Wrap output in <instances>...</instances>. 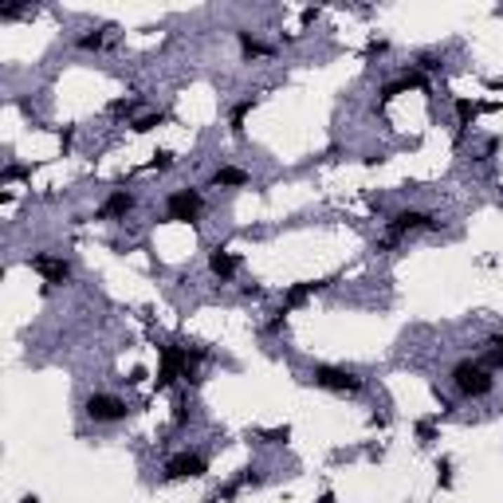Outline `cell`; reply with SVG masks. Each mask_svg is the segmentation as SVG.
Masks as SVG:
<instances>
[{"instance_id":"cell-2","label":"cell","mask_w":503,"mask_h":503,"mask_svg":"<svg viewBox=\"0 0 503 503\" xmlns=\"http://www.w3.org/2000/svg\"><path fill=\"white\" fill-rule=\"evenodd\" d=\"M205 358V350H181V346H161V370H158V389H169L177 377H193V365Z\"/></svg>"},{"instance_id":"cell-6","label":"cell","mask_w":503,"mask_h":503,"mask_svg":"<svg viewBox=\"0 0 503 503\" xmlns=\"http://www.w3.org/2000/svg\"><path fill=\"white\" fill-rule=\"evenodd\" d=\"M208 476V460L201 452H173L166 460V480L177 483V480H201Z\"/></svg>"},{"instance_id":"cell-11","label":"cell","mask_w":503,"mask_h":503,"mask_svg":"<svg viewBox=\"0 0 503 503\" xmlns=\"http://www.w3.org/2000/svg\"><path fill=\"white\" fill-rule=\"evenodd\" d=\"M236 267H240V264H236V256H232V252H224V248H213V252H208V271H213L220 283H232Z\"/></svg>"},{"instance_id":"cell-19","label":"cell","mask_w":503,"mask_h":503,"mask_svg":"<svg viewBox=\"0 0 503 503\" xmlns=\"http://www.w3.org/2000/svg\"><path fill=\"white\" fill-rule=\"evenodd\" d=\"M166 119H169V114H161V110H158V114H146V119L130 122V130H134V134H149V130H158Z\"/></svg>"},{"instance_id":"cell-16","label":"cell","mask_w":503,"mask_h":503,"mask_svg":"<svg viewBox=\"0 0 503 503\" xmlns=\"http://www.w3.org/2000/svg\"><path fill=\"white\" fill-rule=\"evenodd\" d=\"M134 110H138V95H122V99L110 102V114H114V119H130Z\"/></svg>"},{"instance_id":"cell-25","label":"cell","mask_w":503,"mask_h":503,"mask_svg":"<svg viewBox=\"0 0 503 503\" xmlns=\"http://www.w3.org/2000/svg\"><path fill=\"white\" fill-rule=\"evenodd\" d=\"M169 166H173V154H169V149L154 154V161H149V169H169Z\"/></svg>"},{"instance_id":"cell-14","label":"cell","mask_w":503,"mask_h":503,"mask_svg":"<svg viewBox=\"0 0 503 503\" xmlns=\"http://www.w3.org/2000/svg\"><path fill=\"white\" fill-rule=\"evenodd\" d=\"M236 43H240V55H244V60H260V55H271V48H267L264 40H256L252 32H236Z\"/></svg>"},{"instance_id":"cell-27","label":"cell","mask_w":503,"mask_h":503,"mask_svg":"<svg viewBox=\"0 0 503 503\" xmlns=\"http://www.w3.org/2000/svg\"><path fill=\"white\" fill-rule=\"evenodd\" d=\"M417 67H421V71H441V60H436V55H421Z\"/></svg>"},{"instance_id":"cell-9","label":"cell","mask_w":503,"mask_h":503,"mask_svg":"<svg viewBox=\"0 0 503 503\" xmlns=\"http://www.w3.org/2000/svg\"><path fill=\"white\" fill-rule=\"evenodd\" d=\"M138 205V197L130 193V189H114L107 201L99 205V213H95V220H114V217H126L130 208Z\"/></svg>"},{"instance_id":"cell-23","label":"cell","mask_w":503,"mask_h":503,"mask_svg":"<svg viewBox=\"0 0 503 503\" xmlns=\"http://www.w3.org/2000/svg\"><path fill=\"white\" fill-rule=\"evenodd\" d=\"M287 436H291V429L283 424V429H267V433H264V441H267V444H283Z\"/></svg>"},{"instance_id":"cell-5","label":"cell","mask_w":503,"mask_h":503,"mask_svg":"<svg viewBox=\"0 0 503 503\" xmlns=\"http://www.w3.org/2000/svg\"><path fill=\"white\" fill-rule=\"evenodd\" d=\"M201 213H205V197H201V189H173V193L166 197V217L169 220L197 224Z\"/></svg>"},{"instance_id":"cell-26","label":"cell","mask_w":503,"mask_h":503,"mask_svg":"<svg viewBox=\"0 0 503 503\" xmlns=\"http://www.w3.org/2000/svg\"><path fill=\"white\" fill-rule=\"evenodd\" d=\"M417 436H421V444H429L436 436V429H433V421H421L417 424Z\"/></svg>"},{"instance_id":"cell-4","label":"cell","mask_w":503,"mask_h":503,"mask_svg":"<svg viewBox=\"0 0 503 503\" xmlns=\"http://www.w3.org/2000/svg\"><path fill=\"white\" fill-rule=\"evenodd\" d=\"M83 413L95 424H119L130 417V405L122 401L119 394H90L87 401H83Z\"/></svg>"},{"instance_id":"cell-31","label":"cell","mask_w":503,"mask_h":503,"mask_svg":"<svg viewBox=\"0 0 503 503\" xmlns=\"http://www.w3.org/2000/svg\"><path fill=\"white\" fill-rule=\"evenodd\" d=\"M318 503H335V492H323L318 495Z\"/></svg>"},{"instance_id":"cell-18","label":"cell","mask_w":503,"mask_h":503,"mask_svg":"<svg viewBox=\"0 0 503 503\" xmlns=\"http://www.w3.org/2000/svg\"><path fill=\"white\" fill-rule=\"evenodd\" d=\"M232 483H236L240 492H244V488H260V483H264V472H260V468H240V476Z\"/></svg>"},{"instance_id":"cell-12","label":"cell","mask_w":503,"mask_h":503,"mask_svg":"<svg viewBox=\"0 0 503 503\" xmlns=\"http://www.w3.org/2000/svg\"><path fill=\"white\" fill-rule=\"evenodd\" d=\"M208 185L213 189H240V185H248V173L240 166H220L213 177H208Z\"/></svg>"},{"instance_id":"cell-1","label":"cell","mask_w":503,"mask_h":503,"mask_svg":"<svg viewBox=\"0 0 503 503\" xmlns=\"http://www.w3.org/2000/svg\"><path fill=\"white\" fill-rule=\"evenodd\" d=\"M452 385H456V394L460 397H488L492 394V370L483 362H476V358H460V362L452 365Z\"/></svg>"},{"instance_id":"cell-32","label":"cell","mask_w":503,"mask_h":503,"mask_svg":"<svg viewBox=\"0 0 503 503\" xmlns=\"http://www.w3.org/2000/svg\"><path fill=\"white\" fill-rule=\"evenodd\" d=\"M20 503H40V499H36V495H24V499Z\"/></svg>"},{"instance_id":"cell-8","label":"cell","mask_w":503,"mask_h":503,"mask_svg":"<svg viewBox=\"0 0 503 503\" xmlns=\"http://www.w3.org/2000/svg\"><path fill=\"white\" fill-rule=\"evenodd\" d=\"M32 271H40L43 283L55 287V283H67L71 279V264L63 256H48V252H40V256H32Z\"/></svg>"},{"instance_id":"cell-22","label":"cell","mask_w":503,"mask_h":503,"mask_svg":"<svg viewBox=\"0 0 503 503\" xmlns=\"http://www.w3.org/2000/svg\"><path fill=\"white\" fill-rule=\"evenodd\" d=\"M436 480H441V488H448V483H452V460H441V464H436Z\"/></svg>"},{"instance_id":"cell-7","label":"cell","mask_w":503,"mask_h":503,"mask_svg":"<svg viewBox=\"0 0 503 503\" xmlns=\"http://www.w3.org/2000/svg\"><path fill=\"white\" fill-rule=\"evenodd\" d=\"M421 228H441L429 213H421V208H401V213H394V217L385 220V232H389V240H401L409 236V232H421Z\"/></svg>"},{"instance_id":"cell-21","label":"cell","mask_w":503,"mask_h":503,"mask_svg":"<svg viewBox=\"0 0 503 503\" xmlns=\"http://www.w3.org/2000/svg\"><path fill=\"white\" fill-rule=\"evenodd\" d=\"M173 424H177V429L181 424H189V401L185 397H177V405H173Z\"/></svg>"},{"instance_id":"cell-24","label":"cell","mask_w":503,"mask_h":503,"mask_svg":"<svg viewBox=\"0 0 503 503\" xmlns=\"http://www.w3.org/2000/svg\"><path fill=\"white\" fill-rule=\"evenodd\" d=\"M385 51H389V43H385V40H370V43H365V60H374V55H385Z\"/></svg>"},{"instance_id":"cell-3","label":"cell","mask_w":503,"mask_h":503,"mask_svg":"<svg viewBox=\"0 0 503 503\" xmlns=\"http://www.w3.org/2000/svg\"><path fill=\"white\" fill-rule=\"evenodd\" d=\"M311 382L318 389H330V394H362V377L354 370H346V365H315L311 370Z\"/></svg>"},{"instance_id":"cell-10","label":"cell","mask_w":503,"mask_h":503,"mask_svg":"<svg viewBox=\"0 0 503 503\" xmlns=\"http://www.w3.org/2000/svg\"><path fill=\"white\" fill-rule=\"evenodd\" d=\"M335 283V279H303V283H291L283 295V307L287 311H295V307H303L307 299H315L318 291H326V287Z\"/></svg>"},{"instance_id":"cell-15","label":"cell","mask_w":503,"mask_h":503,"mask_svg":"<svg viewBox=\"0 0 503 503\" xmlns=\"http://www.w3.org/2000/svg\"><path fill=\"white\" fill-rule=\"evenodd\" d=\"M256 107V99H244V102H236V107H232V119H228V130H232V134H244V119H248V110Z\"/></svg>"},{"instance_id":"cell-17","label":"cell","mask_w":503,"mask_h":503,"mask_svg":"<svg viewBox=\"0 0 503 503\" xmlns=\"http://www.w3.org/2000/svg\"><path fill=\"white\" fill-rule=\"evenodd\" d=\"M488 346H492V350H488V362L483 365H488V370H499L503 365V335H492L488 338Z\"/></svg>"},{"instance_id":"cell-20","label":"cell","mask_w":503,"mask_h":503,"mask_svg":"<svg viewBox=\"0 0 503 503\" xmlns=\"http://www.w3.org/2000/svg\"><path fill=\"white\" fill-rule=\"evenodd\" d=\"M102 43H107L102 32H87V36H79V51H99Z\"/></svg>"},{"instance_id":"cell-13","label":"cell","mask_w":503,"mask_h":503,"mask_svg":"<svg viewBox=\"0 0 503 503\" xmlns=\"http://www.w3.org/2000/svg\"><path fill=\"white\" fill-rule=\"evenodd\" d=\"M480 110H492V102H480V107H476V102H468V99L456 102V122H460V130H456V142L468 134V126L476 122V114H480Z\"/></svg>"},{"instance_id":"cell-28","label":"cell","mask_w":503,"mask_h":503,"mask_svg":"<svg viewBox=\"0 0 503 503\" xmlns=\"http://www.w3.org/2000/svg\"><path fill=\"white\" fill-rule=\"evenodd\" d=\"M315 20H318V8H303V28H311Z\"/></svg>"},{"instance_id":"cell-30","label":"cell","mask_w":503,"mask_h":503,"mask_svg":"<svg viewBox=\"0 0 503 503\" xmlns=\"http://www.w3.org/2000/svg\"><path fill=\"white\" fill-rule=\"evenodd\" d=\"M244 295H248V299H260V295H264V287H256V283H244Z\"/></svg>"},{"instance_id":"cell-29","label":"cell","mask_w":503,"mask_h":503,"mask_svg":"<svg viewBox=\"0 0 503 503\" xmlns=\"http://www.w3.org/2000/svg\"><path fill=\"white\" fill-rule=\"evenodd\" d=\"M126 382H130V385H138V382H146V370H142V365H138V370H130V377H126Z\"/></svg>"}]
</instances>
